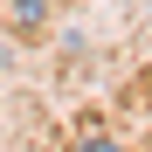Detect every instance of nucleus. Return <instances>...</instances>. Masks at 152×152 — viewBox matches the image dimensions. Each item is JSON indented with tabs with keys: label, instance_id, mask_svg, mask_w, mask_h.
Returning <instances> with one entry per match:
<instances>
[{
	"label": "nucleus",
	"instance_id": "1",
	"mask_svg": "<svg viewBox=\"0 0 152 152\" xmlns=\"http://www.w3.org/2000/svg\"><path fill=\"white\" fill-rule=\"evenodd\" d=\"M48 7H56V0H14V21H21V28H35Z\"/></svg>",
	"mask_w": 152,
	"mask_h": 152
}]
</instances>
